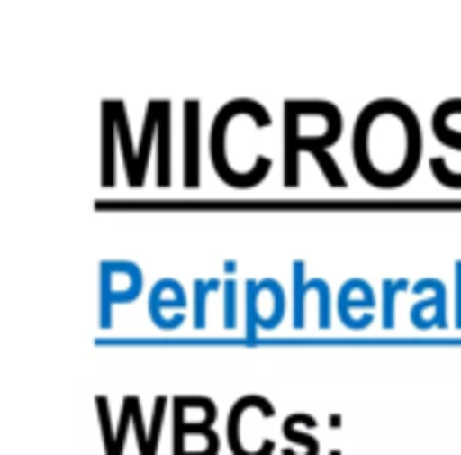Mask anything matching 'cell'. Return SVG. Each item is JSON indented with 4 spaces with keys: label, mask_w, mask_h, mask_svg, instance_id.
I'll return each instance as SVG.
<instances>
[{
    "label": "cell",
    "mask_w": 461,
    "mask_h": 455,
    "mask_svg": "<svg viewBox=\"0 0 461 455\" xmlns=\"http://www.w3.org/2000/svg\"><path fill=\"white\" fill-rule=\"evenodd\" d=\"M351 159L370 187L408 184L423 159V130L414 108L398 98H376L354 121Z\"/></svg>",
    "instance_id": "6da1fadb"
},
{
    "label": "cell",
    "mask_w": 461,
    "mask_h": 455,
    "mask_svg": "<svg viewBox=\"0 0 461 455\" xmlns=\"http://www.w3.org/2000/svg\"><path fill=\"white\" fill-rule=\"evenodd\" d=\"M341 111L335 102L322 98H288L285 102V130H282V159H285V184H301V155L329 152L341 140Z\"/></svg>",
    "instance_id": "7a4b0ae2"
},
{
    "label": "cell",
    "mask_w": 461,
    "mask_h": 455,
    "mask_svg": "<svg viewBox=\"0 0 461 455\" xmlns=\"http://www.w3.org/2000/svg\"><path fill=\"white\" fill-rule=\"evenodd\" d=\"M98 291H102L98 323L102 329H111V314L117 304H130L142 295V269L130 259H104L98 266Z\"/></svg>",
    "instance_id": "3957f363"
},
{
    "label": "cell",
    "mask_w": 461,
    "mask_h": 455,
    "mask_svg": "<svg viewBox=\"0 0 461 455\" xmlns=\"http://www.w3.org/2000/svg\"><path fill=\"white\" fill-rule=\"evenodd\" d=\"M247 339H257V332H272V329L282 326L285 314H288V297L285 288L278 285V278H257V282H247Z\"/></svg>",
    "instance_id": "277c9868"
},
{
    "label": "cell",
    "mask_w": 461,
    "mask_h": 455,
    "mask_svg": "<svg viewBox=\"0 0 461 455\" xmlns=\"http://www.w3.org/2000/svg\"><path fill=\"white\" fill-rule=\"evenodd\" d=\"M102 130L121 142V159H123V168H127V184L130 187L146 184L149 159L142 155V142H133L127 105H123L121 98H108V102L102 105Z\"/></svg>",
    "instance_id": "5b68a950"
},
{
    "label": "cell",
    "mask_w": 461,
    "mask_h": 455,
    "mask_svg": "<svg viewBox=\"0 0 461 455\" xmlns=\"http://www.w3.org/2000/svg\"><path fill=\"white\" fill-rule=\"evenodd\" d=\"M417 295V304H411V323L414 329L427 332V329H448V288L442 278H417L411 285Z\"/></svg>",
    "instance_id": "8992f818"
},
{
    "label": "cell",
    "mask_w": 461,
    "mask_h": 455,
    "mask_svg": "<svg viewBox=\"0 0 461 455\" xmlns=\"http://www.w3.org/2000/svg\"><path fill=\"white\" fill-rule=\"evenodd\" d=\"M335 314L345 329H366L376 316V291L366 278H348L335 295Z\"/></svg>",
    "instance_id": "52a82bcc"
},
{
    "label": "cell",
    "mask_w": 461,
    "mask_h": 455,
    "mask_svg": "<svg viewBox=\"0 0 461 455\" xmlns=\"http://www.w3.org/2000/svg\"><path fill=\"white\" fill-rule=\"evenodd\" d=\"M186 307H190V297H186V288L177 278H158L149 291V316L165 332L184 326Z\"/></svg>",
    "instance_id": "ba28073f"
},
{
    "label": "cell",
    "mask_w": 461,
    "mask_h": 455,
    "mask_svg": "<svg viewBox=\"0 0 461 455\" xmlns=\"http://www.w3.org/2000/svg\"><path fill=\"white\" fill-rule=\"evenodd\" d=\"M142 405L140 396H123L121 402V421L117 427L111 423V405L104 396H95V411L98 423H102V442L104 455H123V442H127V427H136V408Z\"/></svg>",
    "instance_id": "9c48e42d"
},
{
    "label": "cell",
    "mask_w": 461,
    "mask_h": 455,
    "mask_svg": "<svg viewBox=\"0 0 461 455\" xmlns=\"http://www.w3.org/2000/svg\"><path fill=\"white\" fill-rule=\"evenodd\" d=\"M199 133H203V108H199V98H186L184 102V184L186 187H199V177H203Z\"/></svg>",
    "instance_id": "30bf717a"
},
{
    "label": "cell",
    "mask_w": 461,
    "mask_h": 455,
    "mask_svg": "<svg viewBox=\"0 0 461 455\" xmlns=\"http://www.w3.org/2000/svg\"><path fill=\"white\" fill-rule=\"evenodd\" d=\"M171 102L167 98H158V140H155V152H158V168H155V180L158 187H167L171 184V161H174V152H171Z\"/></svg>",
    "instance_id": "8fae6325"
},
{
    "label": "cell",
    "mask_w": 461,
    "mask_h": 455,
    "mask_svg": "<svg viewBox=\"0 0 461 455\" xmlns=\"http://www.w3.org/2000/svg\"><path fill=\"white\" fill-rule=\"evenodd\" d=\"M433 136L442 142V146L461 149V130H455L452 111H448L446 102H442L439 108L433 111ZM442 187H455V190H461V174H455V177H446V180H442Z\"/></svg>",
    "instance_id": "7c38bea8"
},
{
    "label": "cell",
    "mask_w": 461,
    "mask_h": 455,
    "mask_svg": "<svg viewBox=\"0 0 461 455\" xmlns=\"http://www.w3.org/2000/svg\"><path fill=\"white\" fill-rule=\"evenodd\" d=\"M408 278H383L379 282V323L383 329H395V304H398V295L411 291Z\"/></svg>",
    "instance_id": "4fadbf2b"
},
{
    "label": "cell",
    "mask_w": 461,
    "mask_h": 455,
    "mask_svg": "<svg viewBox=\"0 0 461 455\" xmlns=\"http://www.w3.org/2000/svg\"><path fill=\"white\" fill-rule=\"evenodd\" d=\"M294 291H291V326L294 329H303V323H307V263L303 259H294Z\"/></svg>",
    "instance_id": "5bb4252c"
},
{
    "label": "cell",
    "mask_w": 461,
    "mask_h": 455,
    "mask_svg": "<svg viewBox=\"0 0 461 455\" xmlns=\"http://www.w3.org/2000/svg\"><path fill=\"white\" fill-rule=\"evenodd\" d=\"M218 288H224L221 278H196L193 282V329H205V297Z\"/></svg>",
    "instance_id": "9a60e30c"
},
{
    "label": "cell",
    "mask_w": 461,
    "mask_h": 455,
    "mask_svg": "<svg viewBox=\"0 0 461 455\" xmlns=\"http://www.w3.org/2000/svg\"><path fill=\"white\" fill-rule=\"evenodd\" d=\"M221 291H224V329H234L238 326V282L228 278Z\"/></svg>",
    "instance_id": "2e32d148"
},
{
    "label": "cell",
    "mask_w": 461,
    "mask_h": 455,
    "mask_svg": "<svg viewBox=\"0 0 461 455\" xmlns=\"http://www.w3.org/2000/svg\"><path fill=\"white\" fill-rule=\"evenodd\" d=\"M285 436H288L291 442H297V446L303 449V455H320V442H316V436L294 430V423H291L288 417H285Z\"/></svg>",
    "instance_id": "e0dca14e"
},
{
    "label": "cell",
    "mask_w": 461,
    "mask_h": 455,
    "mask_svg": "<svg viewBox=\"0 0 461 455\" xmlns=\"http://www.w3.org/2000/svg\"><path fill=\"white\" fill-rule=\"evenodd\" d=\"M455 329H461V259L455 263Z\"/></svg>",
    "instance_id": "ac0fdd59"
}]
</instances>
